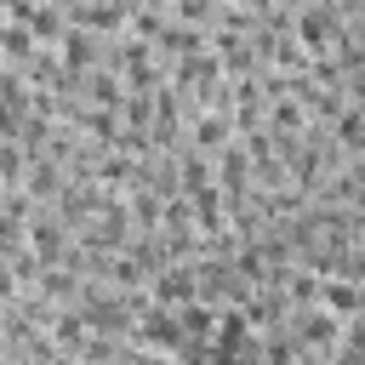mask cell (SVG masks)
Listing matches in <instances>:
<instances>
[{
	"mask_svg": "<svg viewBox=\"0 0 365 365\" xmlns=\"http://www.w3.org/2000/svg\"><path fill=\"white\" fill-rule=\"evenodd\" d=\"M200 291H205V285H200V268H188V262H182V268H160V274L148 279V297H154V302H177V308L194 302Z\"/></svg>",
	"mask_w": 365,
	"mask_h": 365,
	"instance_id": "obj_1",
	"label": "cell"
},
{
	"mask_svg": "<svg viewBox=\"0 0 365 365\" xmlns=\"http://www.w3.org/2000/svg\"><path fill=\"white\" fill-rule=\"evenodd\" d=\"M331 34H336V11H331V6H302V11H297V40H302L314 57L325 51Z\"/></svg>",
	"mask_w": 365,
	"mask_h": 365,
	"instance_id": "obj_2",
	"label": "cell"
},
{
	"mask_svg": "<svg viewBox=\"0 0 365 365\" xmlns=\"http://www.w3.org/2000/svg\"><path fill=\"white\" fill-rule=\"evenodd\" d=\"M91 34H97V29H91ZM91 34H86V23L63 34V68H68V74H80V68L97 57V40H91Z\"/></svg>",
	"mask_w": 365,
	"mask_h": 365,
	"instance_id": "obj_3",
	"label": "cell"
},
{
	"mask_svg": "<svg viewBox=\"0 0 365 365\" xmlns=\"http://www.w3.org/2000/svg\"><path fill=\"white\" fill-rule=\"evenodd\" d=\"M319 302L331 314H365V291H354V285H319Z\"/></svg>",
	"mask_w": 365,
	"mask_h": 365,
	"instance_id": "obj_4",
	"label": "cell"
}]
</instances>
